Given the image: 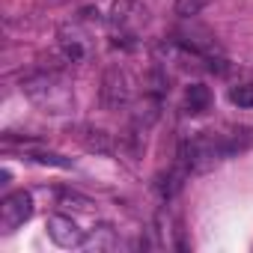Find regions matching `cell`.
<instances>
[{"mask_svg": "<svg viewBox=\"0 0 253 253\" xmlns=\"http://www.w3.org/2000/svg\"><path fill=\"white\" fill-rule=\"evenodd\" d=\"M101 107L104 110H122L131 104V81L125 75V69L119 66H110L104 75H101Z\"/></svg>", "mask_w": 253, "mask_h": 253, "instance_id": "obj_3", "label": "cell"}, {"mask_svg": "<svg viewBox=\"0 0 253 253\" xmlns=\"http://www.w3.org/2000/svg\"><path fill=\"white\" fill-rule=\"evenodd\" d=\"M107 21H110L116 39H134L137 30L146 24V6L134 3V0H113Z\"/></svg>", "mask_w": 253, "mask_h": 253, "instance_id": "obj_2", "label": "cell"}, {"mask_svg": "<svg viewBox=\"0 0 253 253\" xmlns=\"http://www.w3.org/2000/svg\"><path fill=\"white\" fill-rule=\"evenodd\" d=\"M45 229H48V238L57 247H63V250H78V247H86V241H89V232L81 229L66 214H51L48 223H45Z\"/></svg>", "mask_w": 253, "mask_h": 253, "instance_id": "obj_5", "label": "cell"}, {"mask_svg": "<svg viewBox=\"0 0 253 253\" xmlns=\"http://www.w3.org/2000/svg\"><path fill=\"white\" fill-rule=\"evenodd\" d=\"M57 197H60V203H63V206H72V203H75V209H89V206H92L86 197H78L75 191H60Z\"/></svg>", "mask_w": 253, "mask_h": 253, "instance_id": "obj_13", "label": "cell"}, {"mask_svg": "<svg viewBox=\"0 0 253 253\" xmlns=\"http://www.w3.org/2000/svg\"><path fill=\"white\" fill-rule=\"evenodd\" d=\"M27 158L30 161H36V164H45V167H63V170H69L72 167V161L69 158H63V155H57V152H27Z\"/></svg>", "mask_w": 253, "mask_h": 253, "instance_id": "obj_11", "label": "cell"}, {"mask_svg": "<svg viewBox=\"0 0 253 253\" xmlns=\"http://www.w3.org/2000/svg\"><path fill=\"white\" fill-rule=\"evenodd\" d=\"M185 176H188V170L185 167H173V170H167L164 176H158V182H155V191L161 194V200L167 203V200H173L179 191H182V182H185Z\"/></svg>", "mask_w": 253, "mask_h": 253, "instance_id": "obj_7", "label": "cell"}, {"mask_svg": "<svg viewBox=\"0 0 253 253\" xmlns=\"http://www.w3.org/2000/svg\"><path fill=\"white\" fill-rule=\"evenodd\" d=\"M33 217V197L27 191H12L0 200V232L9 235Z\"/></svg>", "mask_w": 253, "mask_h": 253, "instance_id": "obj_4", "label": "cell"}, {"mask_svg": "<svg viewBox=\"0 0 253 253\" xmlns=\"http://www.w3.org/2000/svg\"><path fill=\"white\" fill-rule=\"evenodd\" d=\"M60 54H63L66 63H84V60L89 57V48H86V42L81 39L78 30L63 27V30H60Z\"/></svg>", "mask_w": 253, "mask_h": 253, "instance_id": "obj_6", "label": "cell"}, {"mask_svg": "<svg viewBox=\"0 0 253 253\" xmlns=\"http://www.w3.org/2000/svg\"><path fill=\"white\" fill-rule=\"evenodd\" d=\"M209 6V0H173V12L179 18H194Z\"/></svg>", "mask_w": 253, "mask_h": 253, "instance_id": "obj_10", "label": "cell"}, {"mask_svg": "<svg viewBox=\"0 0 253 253\" xmlns=\"http://www.w3.org/2000/svg\"><path fill=\"white\" fill-rule=\"evenodd\" d=\"M229 101H232L235 107H241V110H250V107H253V86H250V84L232 86V89H229Z\"/></svg>", "mask_w": 253, "mask_h": 253, "instance_id": "obj_12", "label": "cell"}, {"mask_svg": "<svg viewBox=\"0 0 253 253\" xmlns=\"http://www.w3.org/2000/svg\"><path fill=\"white\" fill-rule=\"evenodd\" d=\"M21 92L45 113L51 116H63L72 110L75 104V92H72V84L69 78L60 72V69H39V72H30L24 81H21Z\"/></svg>", "mask_w": 253, "mask_h": 253, "instance_id": "obj_1", "label": "cell"}, {"mask_svg": "<svg viewBox=\"0 0 253 253\" xmlns=\"http://www.w3.org/2000/svg\"><path fill=\"white\" fill-rule=\"evenodd\" d=\"M209 104H211V92H209L206 84H191L185 89V113L197 116V113L209 110Z\"/></svg>", "mask_w": 253, "mask_h": 253, "instance_id": "obj_8", "label": "cell"}, {"mask_svg": "<svg viewBox=\"0 0 253 253\" xmlns=\"http://www.w3.org/2000/svg\"><path fill=\"white\" fill-rule=\"evenodd\" d=\"M84 146L98 155H113V137L101 128H86L84 131Z\"/></svg>", "mask_w": 253, "mask_h": 253, "instance_id": "obj_9", "label": "cell"}]
</instances>
